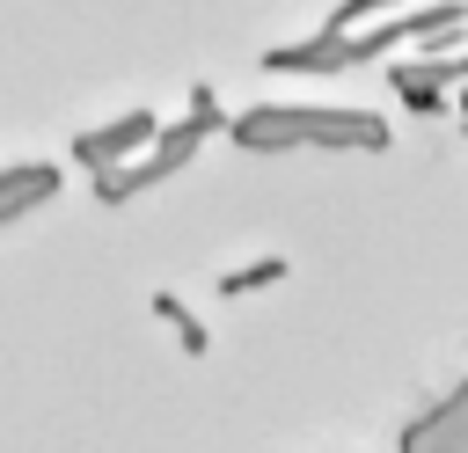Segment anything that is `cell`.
I'll list each match as a JSON object with an SVG mask.
<instances>
[{
  "instance_id": "obj_4",
  "label": "cell",
  "mask_w": 468,
  "mask_h": 453,
  "mask_svg": "<svg viewBox=\"0 0 468 453\" xmlns=\"http://www.w3.org/2000/svg\"><path fill=\"white\" fill-rule=\"evenodd\" d=\"M154 314H161V321H168V329H176V343H183V351H190V358H197V351H205V329H197V314H190V307H183V300H176V292H154Z\"/></svg>"
},
{
  "instance_id": "obj_2",
  "label": "cell",
  "mask_w": 468,
  "mask_h": 453,
  "mask_svg": "<svg viewBox=\"0 0 468 453\" xmlns=\"http://www.w3.org/2000/svg\"><path fill=\"white\" fill-rule=\"evenodd\" d=\"M154 132H161V117H154V110H124L117 124L80 132V139H73V161H88V168H117V161H132L139 146H154Z\"/></svg>"
},
{
  "instance_id": "obj_3",
  "label": "cell",
  "mask_w": 468,
  "mask_h": 453,
  "mask_svg": "<svg viewBox=\"0 0 468 453\" xmlns=\"http://www.w3.org/2000/svg\"><path fill=\"white\" fill-rule=\"evenodd\" d=\"M58 190V168H44V161H15V168H0V226H15L29 205H44Z\"/></svg>"
},
{
  "instance_id": "obj_1",
  "label": "cell",
  "mask_w": 468,
  "mask_h": 453,
  "mask_svg": "<svg viewBox=\"0 0 468 453\" xmlns=\"http://www.w3.org/2000/svg\"><path fill=\"white\" fill-rule=\"evenodd\" d=\"M205 132H219V124H212V117H197V110H190L183 124H161L146 153H132V161H117V168H95V197H102V205H124V197L154 190L161 175H176V168L205 146Z\"/></svg>"
},
{
  "instance_id": "obj_6",
  "label": "cell",
  "mask_w": 468,
  "mask_h": 453,
  "mask_svg": "<svg viewBox=\"0 0 468 453\" xmlns=\"http://www.w3.org/2000/svg\"><path fill=\"white\" fill-rule=\"evenodd\" d=\"M461 110H468V95H461Z\"/></svg>"
},
{
  "instance_id": "obj_5",
  "label": "cell",
  "mask_w": 468,
  "mask_h": 453,
  "mask_svg": "<svg viewBox=\"0 0 468 453\" xmlns=\"http://www.w3.org/2000/svg\"><path fill=\"white\" fill-rule=\"evenodd\" d=\"M285 278V256H263V263H241V270H227L219 278V292L234 300V292H263V285H278Z\"/></svg>"
}]
</instances>
